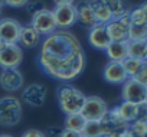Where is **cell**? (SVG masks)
I'll list each match as a JSON object with an SVG mask.
<instances>
[{
	"label": "cell",
	"instance_id": "12",
	"mask_svg": "<svg viewBox=\"0 0 147 137\" xmlns=\"http://www.w3.org/2000/svg\"><path fill=\"white\" fill-rule=\"evenodd\" d=\"M102 77L108 84H113V85H123L128 80L121 62H113V61H110L104 66Z\"/></svg>",
	"mask_w": 147,
	"mask_h": 137
},
{
	"label": "cell",
	"instance_id": "7",
	"mask_svg": "<svg viewBox=\"0 0 147 137\" xmlns=\"http://www.w3.org/2000/svg\"><path fill=\"white\" fill-rule=\"evenodd\" d=\"M146 92H147V88L143 87L140 82H137L134 78H128L123 84V88H121L123 101L133 103V104L146 103Z\"/></svg>",
	"mask_w": 147,
	"mask_h": 137
},
{
	"label": "cell",
	"instance_id": "20",
	"mask_svg": "<svg viewBox=\"0 0 147 137\" xmlns=\"http://www.w3.org/2000/svg\"><path fill=\"white\" fill-rule=\"evenodd\" d=\"M128 58L146 61V42L128 40Z\"/></svg>",
	"mask_w": 147,
	"mask_h": 137
},
{
	"label": "cell",
	"instance_id": "10",
	"mask_svg": "<svg viewBox=\"0 0 147 137\" xmlns=\"http://www.w3.org/2000/svg\"><path fill=\"white\" fill-rule=\"evenodd\" d=\"M22 98L30 107H42L46 101V88L42 84H30L23 90Z\"/></svg>",
	"mask_w": 147,
	"mask_h": 137
},
{
	"label": "cell",
	"instance_id": "18",
	"mask_svg": "<svg viewBox=\"0 0 147 137\" xmlns=\"http://www.w3.org/2000/svg\"><path fill=\"white\" fill-rule=\"evenodd\" d=\"M91 5H92V10H94V16H95L97 23L107 25L108 22H111L114 19V15L111 13V10L108 9V6L102 0H91Z\"/></svg>",
	"mask_w": 147,
	"mask_h": 137
},
{
	"label": "cell",
	"instance_id": "36",
	"mask_svg": "<svg viewBox=\"0 0 147 137\" xmlns=\"http://www.w3.org/2000/svg\"><path fill=\"white\" fill-rule=\"evenodd\" d=\"M146 103H147V92H146Z\"/></svg>",
	"mask_w": 147,
	"mask_h": 137
},
{
	"label": "cell",
	"instance_id": "8",
	"mask_svg": "<svg viewBox=\"0 0 147 137\" xmlns=\"http://www.w3.org/2000/svg\"><path fill=\"white\" fill-rule=\"evenodd\" d=\"M53 18L56 22V29L59 30H68L71 26L77 23V10L74 5H61L55 6Z\"/></svg>",
	"mask_w": 147,
	"mask_h": 137
},
{
	"label": "cell",
	"instance_id": "21",
	"mask_svg": "<svg viewBox=\"0 0 147 137\" xmlns=\"http://www.w3.org/2000/svg\"><path fill=\"white\" fill-rule=\"evenodd\" d=\"M143 62H144V61H140V59H134V58H128V56H127V58L121 62V65H123V68H124L127 77H128V78H134V77L138 74Z\"/></svg>",
	"mask_w": 147,
	"mask_h": 137
},
{
	"label": "cell",
	"instance_id": "24",
	"mask_svg": "<svg viewBox=\"0 0 147 137\" xmlns=\"http://www.w3.org/2000/svg\"><path fill=\"white\" fill-rule=\"evenodd\" d=\"M81 134H82V137H102L101 123L100 121H87Z\"/></svg>",
	"mask_w": 147,
	"mask_h": 137
},
{
	"label": "cell",
	"instance_id": "26",
	"mask_svg": "<svg viewBox=\"0 0 147 137\" xmlns=\"http://www.w3.org/2000/svg\"><path fill=\"white\" fill-rule=\"evenodd\" d=\"M128 128L136 133V134H140V136H144L147 137V118H138L133 123L128 124Z\"/></svg>",
	"mask_w": 147,
	"mask_h": 137
},
{
	"label": "cell",
	"instance_id": "29",
	"mask_svg": "<svg viewBox=\"0 0 147 137\" xmlns=\"http://www.w3.org/2000/svg\"><path fill=\"white\" fill-rule=\"evenodd\" d=\"M28 3H29V0H6V5L10 7H15V9L25 7Z\"/></svg>",
	"mask_w": 147,
	"mask_h": 137
},
{
	"label": "cell",
	"instance_id": "16",
	"mask_svg": "<svg viewBox=\"0 0 147 137\" xmlns=\"http://www.w3.org/2000/svg\"><path fill=\"white\" fill-rule=\"evenodd\" d=\"M19 43H20L23 48H28V49L36 48L38 45L42 43V35H40L35 28H32L30 25L22 26L20 36H19Z\"/></svg>",
	"mask_w": 147,
	"mask_h": 137
},
{
	"label": "cell",
	"instance_id": "1",
	"mask_svg": "<svg viewBox=\"0 0 147 137\" xmlns=\"http://www.w3.org/2000/svg\"><path fill=\"white\" fill-rule=\"evenodd\" d=\"M40 70L53 80L71 81L85 68L87 58L78 38L69 30H55L40 43Z\"/></svg>",
	"mask_w": 147,
	"mask_h": 137
},
{
	"label": "cell",
	"instance_id": "22",
	"mask_svg": "<svg viewBox=\"0 0 147 137\" xmlns=\"http://www.w3.org/2000/svg\"><path fill=\"white\" fill-rule=\"evenodd\" d=\"M128 40L147 42V25H131L128 29Z\"/></svg>",
	"mask_w": 147,
	"mask_h": 137
},
{
	"label": "cell",
	"instance_id": "6",
	"mask_svg": "<svg viewBox=\"0 0 147 137\" xmlns=\"http://www.w3.org/2000/svg\"><path fill=\"white\" fill-rule=\"evenodd\" d=\"M23 61V51L19 43H3L0 48V68L2 70H12L19 68Z\"/></svg>",
	"mask_w": 147,
	"mask_h": 137
},
{
	"label": "cell",
	"instance_id": "25",
	"mask_svg": "<svg viewBox=\"0 0 147 137\" xmlns=\"http://www.w3.org/2000/svg\"><path fill=\"white\" fill-rule=\"evenodd\" d=\"M130 20L131 25H147V15L141 6L130 10Z\"/></svg>",
	"mask_w": 147,
	"mask_h": 137
},
{
	"label": "cell",
	"instance_id": "35",
	"mask_svg": "<svg viewBox=\"0 0 147 137\" xmlns=\"http://www.w3.org/2000/svg\"><path fill=\"white\" fill-rule=\"evenodd\" d=\"M2 46H3V42H2V40H0V48H2Z\"/></svg>",
	"mask_w": 147,
	"mask_h": 137
},
{
	"label": "cell",
	"instance_id": "34",
	"mask_svg": "<svg viewBox=\"0 0 147 137\" xmlns=\"http://www.w3.org/2000/svg\"><path fill=\"white\" fill-rule=\"evenodd\" d=\"M146 61H147V42H146Z\"/></svg>",
	"mask_w": 147,
	"mask_h": 137
},
{
	"label": "cell",
	"instance_id": "19",
	"mask_svg": "<svg viewBox=\"0 0 147 137\" xmlns=\"http://www.w3.org/2000/svg\"><path fill=\"white\" fill-rule=\"evenodd\" d=\"M85 124H87V120L82 117L81 113H80V114H71V115H66V117H65L63 128L77 131V133H82Z\"/></svg>",
	"mask_w": 147,
	"mask_h": 137
},
{
	"label": "cell",
	"instance_id": "14",
	"mask_svg": "<svg viewBox=\"0 0 147 137\" xmlns=\"http://www.w3.org/2000/svg\"><path fill=\"white\" fill-rule=\"evenodd\" d=\"M88 42H90V45L94 49H97V51H105V48L111 42V39H110V36L107 33L105 25L97 23L94 28H91L90 32H88Z\"/></svg>",
	"mask_w": 147,
	"mask_h": 137
},
{
	"label": "cell",
	"instance_id": "11",
	"mask_svg": "<svg viewBox=\"0 0 147 137\" xmlns=\"http://www.w3.org/2000/svg\"><path fill=\"white\" fill-rule=\"evenodd\" d=\"M0 85L6 91H18L23 87V75L19 68L12 70H2L0 72Z\"/></svg>",
	"mask_w": 147,
	"mask_h": 137
},
{
	"label": "cell",
	"instance_id": "5",
	"mask_svg": "<svg viewBox=\"0 0 147 137\" xmlns=\"http://www.w3.org/2000/svg\"><path fill=\"white\" fill-rule=\"evenodd\" d=\"M30 26L35 28L42 36H49L51 33H53L56 30V22L53 18V12L49 9H39L32 15V20H30Z\"/></svg>",
	"mask_w": 147,
	"mask_h": 137
},
{
	"label": "cell",
	"instance_id": "27",
	"mask_svg": "<svg viewBox=\"0 0 147 137\" xmlns=\"http://www.w3.org/2000/svg\"><path fill=\"white\" fill-rule=\"evenodd\" d=\"M134 80H136L137 82H140L143 87L147 88V61L143 62V65H141V68H140V71H138V74L134 77Z\"/></svg>",
	"mask_w": 147,
	"mask_h": 137
},
{
	"label": "cell",
	"instance_id": "4",
	"mask_svg": "<svg viewBox=\"0 0 147 137\" xmlns=\"http://www.w3.org/2000/svg\"><path fill=\"white\" fill-rule=\"evenodd\" d=\"M107 113H108L107 103L101 97H97V95L87 97L84 107L81 110V114L87 121H101Z\"/></svg>",
	"mask_w": 147,
	"mask_h": 137
},
{
	"label": "cell",
	"instance_id": "33",
	"mask_svg": "<svg viewBox=\"0 0 147 137\" xmlns=\"http://www.w3.org/2000/svg\"><path fill=\"white\" fill-rule=\"evenodd\" d=\"M0 137H13V136H10V134H2Z\"/></svg>",
	"mask_w": 147,
	"mask_h": 137
},
{
	"label": "cell",
	"instance_id": "2",
	"mask_svg": "<svg viewBox=\"0 0 147 137\" xmlns=\"http://www.w3.org/2000/svg\"><path fill=\"white\" fill-rule=\"evenodd\" d=\"M56 98H58V104L61 111L65 115H71V114H80L87 95L80 91L78 88H75L74 85L69 84H63L58 88L56 92Z\"/></svg>",
	"mask_w": 147,
	"mask_h": 137
},
{
	"label": "cell",
	"instance_id": "32",
	"mask_svg": "<svg viewBox=\"0 0 147 137\" xmlns=\"http://www.w3.org/2000/svg\"><path fill=\"white\" fill-rule=\"evenodd\" d=\"M127 137H144V136H140V134H136V133H133L130 128L127 130Z\"/></svg>",
	"mask_w": 147,
	"mask_h": 137
},
{
	"label": "cell",
	"instance_id": "3",
	"mask_svg": "<svg viewBox=\"0 0 147 137\" xmlns=\"http://www.w3.org/2000/svg\"><path fill=\"white\" fill-rule=\"evenodd\" d=\"M22 120V103L12 95L0 98V126L15 127Z\"/></svg>",
	"mask_w": 147,
	"mask_h": 137
},
{
	"label": "cell",
	"instance_id": "9",
	"mask_svg": "<svg viewBox=\"0 0 147 137\" xmlns=\"http://www.w3.org/2000/svg\"><path fill=\"white\" fill-rule=\"evenodd\" d=\"M22 25L16 19H0V40L3 43H19Z\"/></svg>",
	"mask_w": 147,
	"mask_h": 137
},
{
	"label": "cell",
	"instance_id": "13",
	"mask_svg": "<svg viewBox=\"0 0 147 137\" xmlns=\"http://www.w3.org/2000/svg\"><path fill=\"white\" fill-rule=\"evenodd\" d=\"M74 6H75V10H77V22H80L82 26H85L88 29H91L97 25L91 0H80Z\"/></svg>",
	"mask_w": 147,
	"mask_h": 137
},
{
	"label": "cell",
	"instance_id": "30",
	"mask_svg": "<svg viewBox=\"0 0 147 137\" xmlns=\"http://www.w3.org/2000/svg\"><path fill=\"white\" fill-rule=\"evenodd\" d=\"M58 137H82L81 133H77V131H72V130H61V133L58 134Z\"/></svg>",
	"mask_w": 147,
	"mask_h": 137
},
{
	"label": "cell",
	"instance_id": "31",
	"mask_svg": "<svg viewBox=\"0 0 147 137\" xmlns=\"http://www.w3.org/2000/svg\"><path fill=\"white\" fill-rule=\"evenodd\" d=\"M55 6H61V5H75V0H53Z\"/></svg>",
	"mask_w": 147,
	"mask_h": 137
},
{
	"label": "cell",
	"instance_id": "28",
	"mask_svg": "<svg viewBox=\"0 0 147 137\" xmlns=\"http://www.w3.org/2000/svg\"><path fill=\"white\" fill-rule=\"evenodd\" d=\"M22 137H46V134L42 131V130H38V128H29L26 130Z\"/></svg>",
	"mask_w": 147,
	"mask_h": 137
},
{
	"label": "cell",
	"instance_id": "17",
	"mask_svg": "<svg viewBox=\"0 0 147 137\" xmlns=\"http://www.w3.org/2000/svg\"><path fill=\"white\" fill-rule=\"evenodd\" d=\"M110 61L113 62H123L128 56V40H118L110 42V45L104 51Z\"/></svg>",
	"mask_w": 147,
	"mask_h": 137
},
{
	"label": "cell",
	"instance_id": "15",
	"mask_svg": "<svg viewBox=\"0 0 147 137\" xmlns=\"http://www.w3.org/2000/svg\"><path fill=\"white\" fill-rule=\"evenodd\" d=\"M107 33L111 39V42H118V40H128V29L130 26H127L120 18H114L111 22H108L105 25Z\"/></svg>",
	"mask_w": 147,
	"mask_h": 137
},
{
	"label": "cell",
	"instance_id": "23",
	"mask_svg": "<svg viewBox=\"0 0 147 137\" xmlns=\"http://www.w3.org/2000/svg\"><path fill=\"white\" fill-rule=\"evenodd\" d=\"M102 2L108 6V9L111 10V13L114 15V18H120L124 13L128 12L124 0H102Z\"/></svg>",
	"mask_w": 147,
	"mask_h": 137
}]
</instances>
